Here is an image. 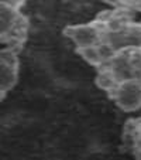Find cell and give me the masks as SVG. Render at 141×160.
I'll return each mask as SVG.
<instances>
[{"instance_id":"3957f363","label":"cell","mask_w":141,"mask_h":160,"mask_svg":"<svg viewBox=\"0 0 141 160\" xmlns=\"http://www.w3.org/2000/svg\"><path fill=\"white\" fill-rule=\"evenodd\" d=\"M20 52L10 47H2L0 50V99L3 101L6 95L16 87L20 72Z\"/></svg>"},{"instance_id":"7a4b0ae2","label":"cell","mask_w":141,"mask_h":160,"mask_svg":"<svg viewBox=\"0 0 141 160\" xmlns=\"http://www.w3.org/2000/svg\"><path fill=\"white\" fill-rule=\"evenodd\" d=\"M107 95L123 112H135L141 109V81L137 78L117 84Z\"/></svg>"},{"instance_id":"8992f818","label":"cell","mask_w":141,"mask_h":160,"mask_svg":"<svg viewBox=\"0 0 141 160\" xmlns=\"http://www.w3.org/2000/svg\"><path fill=\"white\" fill-rule=\"evenodd\" d=\"M102 67L107 68L109 72L116 79L117 84H120L123 81H129V79H133V78H137L135 67H134V62H133V48L116 51L114 57L107 64H105Z\"/></svg>"},{"instance_id":"5b68a950","label":"cell","mask_w":141,"mask_h":160,"mask_svg":"<svg viewBox=\"0 0 141 160\" xmlns=\"http://www.w3.org/2000/svg\"><path fill=\"white\" fill-rule=\"evenodd\" d=\"M105 27L97 18L90 23L83 24H71L63 28V36L72 40L76 48L87 47V45H97L102 42Z\"/></svg>"},{"instance_id":"277c9868","label":"cell","mask_w":141,"mask_h":160,"mask_svg":"<svg viewBox=\"0 0 141 160\" xmlns=\"http://www.w3.org/2000/svg\"><path fill=\"white\" fill-rule=\"evenodd\" d=\"M102 41L113 47L114 51L141 47V23L129 20L117 30L105 31Z\"/></svg>"},{"instance_id":"9c48e42d","label":"cell","mask_w":141,"mask_h":160,"mask_svg":"<svg viewBox=\"0 0 141 160\" xmlns=\"http://www.w3.org/2000/svg\"><path fill=\"white\" fill-rule=\"evenodd\" d=\"M95 82H96V85H97L99 89L105 91V92H107V94L117 85L116 79L111 77V74L109 72V70L105 68V67L97 68V75H96V78H95Z\"/></svg>"},{"instance_id":"ba28073f","label":"cell","mask_w":141,"mask_h":160,"mask_svg":"<svg viewBox=\"0 0 141 160\" xmlns=\"http://www.w3.org/2000/svg\"><path fill=\"white\" fill-rule=\"evenodd\" d=\"M76 52H78V55L85 61V62H87L89 65L95 67L96 70L103 65V61H102V58H100L97 45H87V47L76 48Z\"/></svg>"},{"instance_id":"6da1fadb","label":"cell","mask_w":141,"mask_h":160,"mask_svg":"<svg viewBox=\"0 0 141 160\" xmlns=\"http://www.w3.org/2000/svg\"><path fill=\"white\" fill-rule=\"evenodd\" d=\"M30 21L18 9L0 4V41L3 47L23 50L28 37Z\"/></svg>"},{"instance_id":"52a82bcc","label":"cell","mask_w":141,"mask_h":160,"mask_svg":"<svg viewBox=\"0 0 141 160\" xmlns=\"http://www.w3.org/2000/svg\"><path fill=\"white\" fill-rule=\"evenodd\" d=\"M123 143L127 152L141 159V118L126 122L123 128Z\"/></svg>"},{"instance_id":"8fae6325","label":"cell","mask_w":141,"mask_h":160,"mask_svg":"<svg viewBox=\"0 0 141 160\" xmlns=\"http://www.w3.org/2000/svg\"><path fill=\"white\" fill-rule=\"evenodd\" d=\"M27 0H0V4H4V6L13 7V9H21V6L26 3Z\"/></svg>"},{"instance_id":"30bf717a","label":"cell","mask_w":141,"mask_h":160,"mask_svg":"<svg viewBox=\"0 0 141 160\" xmlns=\"http://www.w3.org/2000/svg\"><path fill=\"white\" fill-rule=\"evenodd\" d=\"M106 2L127 12H134V10L141 12V0H106Z\"/></svg>"}]
</instances>
